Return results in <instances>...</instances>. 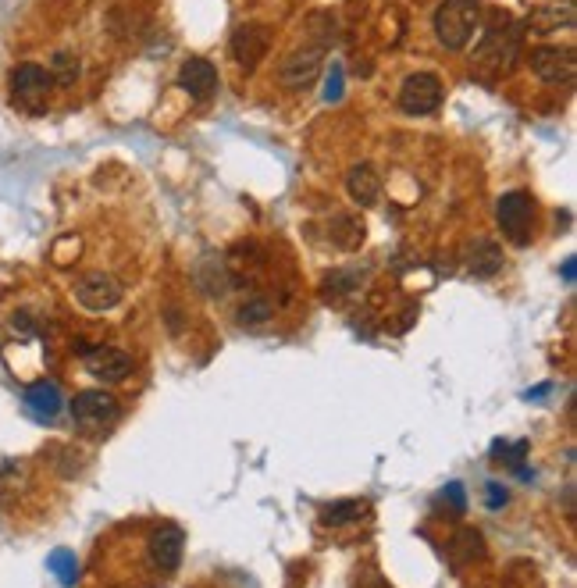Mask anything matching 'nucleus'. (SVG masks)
<instances>
[{
    "label": "nucleus",
    "instance_id": "obj_1",
    "mask_svg": "<svg viewBox=\"0 0 577 588\" xmlns=\"http://www.w3.org/2000/svg\"><path fill=\"white\" fill-rule=\"evenodd\" d=\"M481 25L478 0H442L435 8V36L446 50H464Z\"/></svg>",
    "mask_w": 577,
    "mask_h": 588
},
{
    "label": "nucleus",
    "instance_id": "obj_2",
    "mask_svg": "<svg viewBox=\"0 0 577 588\" xmlns=\"http://www.w3.org/2000/svg\"><path fill=\"white\" fill-rule=\"evenodd\" d=\"M310 33H317L314 25H310ZM335 36V29H325V33L310 36V40H303L300 47L289 54V58L282 61V68H278V79H282V86H289V90H307L310 82L317 79V72L325 68V54H328V40Z\"/></svg>",
    "mask_w": 577,
    "mask_h": 588
},
{
    "label": "nucleus",
    "instance_id": "obj_3",
    "mask_svg": "<svg viewBox=\"0 0 577 588\" xmlns=\"http://www.w3.org/2000/svg\"><path fill=\"white\" fill-rule=\"evenodd\" d=\"M118 417H122V407H118V400L104 389H86L72 400V421L90 435L107 432Z\"/></svg>",
    "mask_w": 577,
    "mask_h": 588
},
{
    "label": "nucleus",
    "instance_id": "obj_4",
    "mask_svg": "<svg viewBox=\"0 0 577 588\" xmlns=\"http://www.w3.org/2000/svg\"><path fill=\"white\" fill-rule=\"evenodd\" d=\"M517 47H521V29L506 22V29H488L485 40L474 50V65L488 68V72H506L517 58Z\"/></svg>",
    "mask_w": 577,
    "mask_h": 588
},
{
    "label": "nucleus",
    "instance_id": "obj_5",
    "mask_svg": "<svg viewBox=\"0 0 577 588\" xmlns=\"http://www.w3.org/2000/svg\"><path fill=\"white\" fill-rule=\"evenodd\" d=\"M75 300L90 314L114 311L122 303V282L114 275H107V271H90V275H82L75 282Z\"/></svg>",
    "mask_w": 577,
    "mask_h": 588
},
{
    "label": "nucleus",
    "instance_id": "obj_6",
    "mask_svg": "<svg viewBox=\"0 0 577 588\" xmlns=\"http://www.w3.org/2000/svg\"><path fill=\"white\" fill-rule=\"evenodd\" d=\"M442 104V82L439 75L431 72H414L403 79V86H399V107L407 111V115L421 118V115H431V111H439Z\"/></svg>",
    "mask_w": 577,
    "mask_h": 588
},
{
    "label": "nucleus",
    "instance_id": "obj_7",
    "mask_svg": "<svg viewBox=\"0 0 577 588\" xmlns=\"http://www.w3.org/2000/svg\"><path fill=\"white\" fill-rule=\"evenodd\" d=\"M496 218H499V225H503L506 239H513L517 246L531 243V221H535V200H531L528 193H521V189H513V193H506L503 200H499V207H496Z\"/></svg>",
    "mask_w": 577,
    "mask_h": 588
},
{
    "label": "nucleus",
    "instance_id": "obj_8",
    "mask_svg": "<svg viewBox=\"0 0 577 588\" xmlns=\"http://www.w3.org/2000/svg\"><path fill=\"white\" fill-rule=\"evenodd\" d=\"M50 86H54L50 72L33 65V61H25V65H18L11 72V93H15V104H22L25 111H43L50 97Z\"/></svg>",
    "mask_w": 577,
    "mask_h": 588
},
{
    "label": "nucleus",
    "instance_id": "obj_9",
    "mask_svg": "<svg viewBox=\"0 0 577 588\" xmlns=\"http://www.w3.org/2000/svg\"><path fill=\"white\" fill-rule=\"evenodd\" d=\"M182 549H186V531L179 524H161V528H154V535L147 542L150 564L161 574H171L182 564Z\"/></svg>",
    "mask_w": 577,
    "mask_h": 588
},
{
    "label": "nucleus",
    "instance_id": "obj_10",
    "mask_svg": "<svg viewBox=\"0 0 577 588\" xmlns=\"http://www.w3.org/2000/svg\"><path fill=\"white\" fill-rule=\"evenodd\" d=\"M268 47H271V29L264 22H246L232 33V58H236L246 72L261 65Z\"/></svg>",
    "mask_w": 577,
    "mask_h": 588
},
{
    "label": "nucleus",
    "instance_id": "obj_11",
    "mask_svg": "<svg viewBox=\"0 0 577 588\" xmlns=\"http://www.w3.org/2000/svg\"><path fill=\"white\" fill-rule=\"evenodd\" d=\"M531 72L542 82H570L574 79V50L570 47H535L531 50Z\"/></svg>",
    "mask_w": 577,
    "mask_h": 588
},
{
    "label": "nucleus",
    "instance_id": "obj_12",
    "mask_svg": "<svg viewBox=\"0 0 577 588\" xmlns=\"http://www.w3.org/2000/svg\"><path fill=\"white\" fill-rule=\"evenodd\" d=\"M82 364H86V371H90L97 382H122L132 371L129 353L118 350V346H97V350H90L82 357Z\"/></svg>",
    "mask_w": 577,
    "mask_h": 588
},
{
    "label": "nucleus",
    "instance_id": "obj_13",
    "mask_svg": "<svg viewBox=\"0 0 577 588\" xmlns=\"http://www.w3.org/2000/svg\"><path fill=\"white\" fill-rule=\"evenodd\" d=\"M179 86L189 93L193 100H211L218 90V68L207 58H189L179 68Z\"/></svg>",
    "mask_w": 577,
    "mask_h": 588
},
{
    "label": "nucleus",
    "instance_id": "obj_14",
    "mask_svg": "<svg viewBox=\"0 0 577 588\" xmlns=\"http://www.w3.org/2000/svg\"><path fill=\"white\" fill-rule=\"evenodd\" d=\"M25 410L36 417V421H43V425H50V421H57V414L65 410V400H61V389H57L54 382H33L29 389H25Z\"/></svg>",
    "mask_w": 577,
    "mask_h": 588
},
{
    "label": "nucleus",
    "instance_id": "obj_15",
    "mask_svg": "<svg viewBox=\"0 0 577 588\" xmlns=\"http://www.w3.org/2000/svg\"><path fill=\"white\" fill-rule=\"evenodd\" d=\"M346 189H350L353 204L374 207L378 196H382V179H378V172H374L371 164H353L350 175H346Z\"/></svg>",
    "mask_w": 577,
    "mask_h": 588
},
{
    "label": "nucleus",
    "instance_id": "obj_16",
    "mask_svg": "<svg viewBox=\"0 0 577 588\" xmlns=\"http://www.w3.org/2000/svg\"><path fill=\"white\" fill-rule=\"evenodd\" d=\"M467 268H471L474 278H492L499 268H503V250H499L496 239L478 236L471 243V254H467Z\"/></svg>",
    "mask_w": 577,
    "mask_h": 588
},
{
    "label": "nucleus",
    "instance_id": "obj_17",
    "mask_svg": "<svg viewBox=\"0 0 577 588\" xmlns=\"http://www.w3.org/2000/svg\"><path fill=\"white\" fill-rule=\"evenodd\" d=\"M367 510H371V503H367V499H339V503L325 507V517H321V521H325L328 528H346V524H360V521H364Z\"/></svg>",
    "mask_w": 577,
    "mask_h": 588
},
{
    "label": "nucleus",
    "instance_id": "obj_18",
    "mask_svg": "<svg viewBox=\"0 0 577 588\" xmlns=\"http://www.w3.org/2000/svg\"><path fill=\"white\" fill-rule=\"evenodd\" d=\"M328 232H332L339 250H357V246L364 243V225H360V218H353V214H335Z\"/></svg>",
    "mask_w": 577,
    "mask_h": 588
},
{
    "label": "nucleus",
    "instance_id": "obj_19",
    "mask_svg": "<svg viewBox=\"0 0 577 588\" xmlns=\"http://www.w3.org/2000/svg\"><path fill=\"white\" fill-rule=\"evenodd\" d=\"M47 567L54 571V578L61 581V585H75V574H79V560H75V553H68V549H54Z\"/></svg>",
    "mask_w": 577,
    "mask_h": 588
},
{
    "label": "nucleus",
    "instance_id": "obj_20",
    "mask_svg": "<svg viewBox=\"0 0 577 588\" xmlns=\"http://www.w3.org/2000/svg\"><path fill=\"white\" fill-rule=\"evenodd\" d=\"M524 453H528V442H496V446H492V457H503L513 471H521L524 478H528V471H524Z\"/></svg>",
    "mask_w": 577,
    "mask_h": 588
},
{
    "label": "nucleus",
    "instance_id": "obj_21",
    "mask_svg": "<svg viewBox=\"0 0 577 588\" xmlns=\"http://www.w3.org/2000/svg\"><path fill=\"white\" fill-rule=\"evenodd\" d=\"M268 318H271V303L264 300V296H253L250 303L239 307V321H243V325H261V321H268Z\"/></svg>",
    "mask_w": 577,
    "mask_h": 588
},
{
    "label": "nucleus",
    "instance_id": "obj_22",
    "mask_svg": "<svg viewBox=\"0 0 577 588\" xmlns=\"http://www.w3.org/2000/svg\"><path fill=\"white\" fill-rule=\"evenodd\" d=\"M342 93H346V75H342V65H332L325 79V100L328 104H339Z\"/></svg>",
    "mask_w": 577,
    "mask_h": 588
},
{
    "label": "nucleus",
    "instance_id": "obj_23",
    "mask_svg": "<svg viewBox=\"0 0 577 588\" xmlns=\"http://www.w3.org/2000/svg\"><path fill=\"white\" fill-rule=\"evenodd\" d=\"M54 65H57V75H50V79H57L61 86H72L75 75H79V61H75L72 54H57Z\"/></svg>",
    "mask_w": 577,
    "mask_h": 588
},
{
    "label": "nucleus",
    "instance_id": "obj_24",
    "mask_svg": "<svg viewBox=\"0 0 577 588\" xmlns=\"http://www.w3.org/2000/svg\"><path fill=\"white\" fill-rule=\"evenodd\" d=\"M442 499H446L456 514H464V510H467V496H464V485H460V482H449L446 489H442Z\"/></svg>",
    "mask_w": 577,
    "mask_h": 588
},
{
    "label": "nucleus",
    "instance_id": "obj_25",
    "mask_svg": "<svg viewBox=\"0 0 577 588\" xmlns=\"http://www.w3.org/2000/svg\"><path fill=\"white\" fill-rule=\"evenodd\" d=\"M488 507H492V510L506 507V489H503V485L488 482Z\"/></svg>",
    "mask_w": 577,
    "mask_h": 588
},
{
    "label": "nucleus",
    "instance_id": "obj_26",
    "mask_svg": "<svg viewBox=\"0 0 577 588\" xmlns=\"http://www.w3.org/2000/svg\"><path fill=\"white\" fill-rule=\"evenodd\" d=\"M563 278H567V282H574V257H567V261H563Z\"/></svg>",
    "mask_w": 577,
    "mask_h": 588
}]
</instances>
